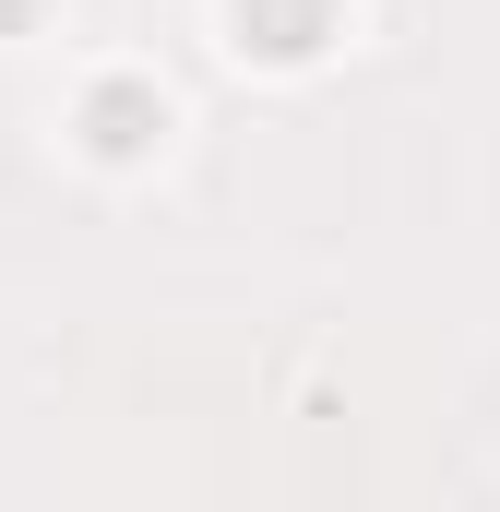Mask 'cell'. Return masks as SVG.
Returning <instances> with one entry per match:
<instances>
[{"mask_svg":"<svg viewBox=\"0 0 500 512\" xmlns=\"http://www.w3.org/2000/svg\"><path fill=\"white\" fill-rule=\"evenodd\" d=\"M239 36L274 48V60H310L322 48V0H239Z\"/></svg>","mask_w":500,"mask_h":512,"instance_id":"cell-1","label":"cell"},{"mask_svg":"<svg viewBox=\"0 0 500 512\" xmlns=\"http://www.w3.org/2000/svg\"><path fill=\"white\" fill-rule=\"evenodd\" d=\"M143 131H155V108H143L131 84H108V96H96V143H108V155H143Z\"/></svg>","mask_w":500,"mask_h":512,"instance_id":"cell-2","label":"cell"}]
</instances>
